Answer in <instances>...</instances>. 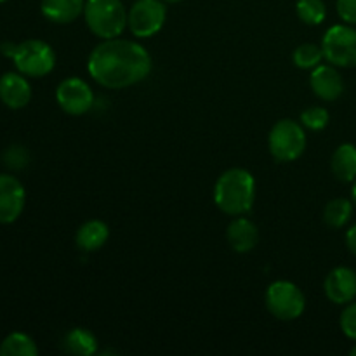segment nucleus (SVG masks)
Wrapping results in <instances>:
<instances>
[{
  "mask_svg": "<svg viewBox=\"0 0 356 356\" xmlns=\"http://www.w3.org/2000/svg\"><path fill=\"white\" fill-rule=\"evenodd\" d=\"M149 52L139 42L110 38L97 44L87 59V72L104 89H127L152 73Z\"/></svg>",
  "mask_w": 356,
  "mask_h": 356,
  "instance_id": "f257e3e1",
  "label": "nucleus"
},
{
  "mask_svg": "<svg viewBox=\"0 0 356 356\" xmlns=\"http://www.w3.org/2000/svg\"><path fill=\"white\" fill-rule=\"evenodd\" d=\"M256 200V179L249 170L233 167L225 170L214 184V204L225 214L245 216Z\"/></svg>",
  "mask_w": 356,
  "mask_h": 356,
  "instance_id": "f03ea898",
  "label": "nucleus"
},
{
  "mask_svg": "<svg viewBox=\"0 0 356 356\" xmlns=\"http://www.w3.org/2000/svg\"><path fill=\"white\" fill-rule=\"evenodd\" d=\"M127 13L124 0H86L83 19L87 28L101 40L117 38L127 28Z\"/></svg>",
  "mask_w": 356,
  "mask_h": 356,
  "instance_id": "7ed1b4c3",
  "label": "nucleus"
},
{
  "mask_svg": "<svg viewBox=\"0 0 356 356\" xmlns=\"http://www.w3.org/2000/svg\"><path fill=\"white\" fill-rule=\"evenodd\" d=\"M306 132L302 124L282 118L271 127L268 136V148L277 162H294L306 149Z\"/></svg>",
  "mask_w": 356,
  "mask_h": 356,
  "instance_id": "20e7f679",
  "label": "nucleus"
},
{
  "mask_svg": "<svg viewBox=\"0 0 356 356\" xmlns=\"http://www.w3.org/2000/svg\"><path fill=\"white\" fill-rule=\"evenodd\" d=\"M14 66L28 79H42L56 66V52L47 42L30 38L16 45L13 58Z\"/></svg>",
  "mask_w": 356,
  "mask_h": 356,
  "instance_id": "39448f33",
  "label": "nucleus"
},
{
  "mask_svg": "<svg viewBox=\"0 0 356 356\" xmlns=\"http://www.w3.org/2000/svg\"><path fill=\"white\" fill-rule=\"evenodd\" d=\"M266 309L282 322L298 320L306 309L305 292L289 280H277L266 289L264 294Z\"/></svg>",
  "mask_w": 356,
  "mask_h": 356,
  "instance_id": "423d86ee",
  "label": "nucleus"
},
{
  "mask_svg": "<svg viewBox=\"0 0 356 356\" xmlns=\"http://www.w3.org/2000/svg\"><path fill=\"white\" fill-rule=\"evenodd\" d=\"M323 58L337 68H356V28L353 24H334L322 38Z\"/></svg>",
  "mask_w": 356,
  "mask_h": 356,
  "instance_id": "0eeeda50",
  "label": "nucleus"
},
{
  "mask_svg": "<svg viewBox=\"0 0 356 356\" xmlns=\"http://www.w3.org/2000/svg\"><path fill=\"white\" fill-rule=\"evenodd\" d=\"M167 19L163 0H134L127 13V26L138 38H149L159 33Z\"/></svg>",
  "mask_w": 356,
  "mask_h": 356,
  "instance_id": "6e6552de",
  "label": "nucleus"
},
{
  "mask_svg": "<svg viewBox=\"0 0 356 356\" xmlns=\"http://www.w3.org/2000/svg\"><path fill=\"white\" fill-rule=\"evenodd\" d=\"M56 101L65 113L79 117L92 110L94 92L86 80L70 76L63 80L56 89Z\"/></svg>",
  "mask_w": 356,
  "mask_h": 356,
  "instance_id": "1a4fd4ad",
  "label": "nucleus"
},
{
  "mask_svg": "<svg viewBox=\"0 0 356 356\" xmlns=\"http://www.w3.org/2000/svg\"><path fill=\"white\" fill-rule=\"evenodd\" d=\"M26 191L16 176L0 174V225H13L23 214Z\"/></svg>",
  "mask_w": 356,
  "mask_h": 356,
  "instance_id": "9d476101",
  "label": "nucleus"
},
{
  "mask_svg": "<svg viewBox=\"0 0 356 356\" xmlns=\"http://www.w3.org/2000/svg\"><path fill=\"white\" fill-rule=\"evenodd\" d=\"M323 292L334 305H350L356 299V271L348 266L334 268L323 282Z\"/></svg>",
  "mask_w": 356,
  "mask_h": 356,
  "instance_id": "9b49d317",
  "label": "nucleus"
},
{
  "mask_svg": "<svg viewBox=\"0 0 356 356\" xmlns=\"http://www.w3.org/2000/svg\"><path fill=\"white\" fill-rule=\"evenodd\" d=\"M309 87L313 94L322 101H336L344 92V80L334 65H318L312 70Z\"/></svg>",
  "mask_w": 356,
  "mask_h": 356,
  "instance_id": "f8f14e48",
  "label": "nucleus"
},
{
  "mask_svg": "<svg viewBox=\"0 0 356 356\" xmlns=\"http://www.w3.org/2000/svg\"><path fill=\"white\" fill-rule=\"evenodd\" d=\"M0 101L10 110H23L31 101L28 76L19 72H7L0 76Z\"/></svg>",
  "mask_w": 356,
  "mask_h": 356,
  "instance_id": "ddd939ff",
  "label": "nucleus"
},
{
  "mask_svg": "<svg viewBox=\"0 0 356 356\" xmlns=\"http://www.w3.org/2000/svg\"><path fill=\"white\" fill-rule=\"evenodd\" d=\"M226 240H228L229 247L235 252H250V250L256 249L257 242H259V229L250 219L243 218V216H236L228 225Z\"/></svg>",
  "mask_w": 356,
  "mask_h": 356,
  "instance_id": "4468645a",
  "label": "nucleus"
},
{
  "mask_svg": "<svg viewBox=\"0 0 356 356\" xmlns=\"http://www.w3.org/2000/svg\"><path fill=\"white\" fill-rule=\"evenodd\" d=\"M86 0H42V16L56 24H70L83 14Z\"/></svg>",
  "mask_w": 356,
  "mask_h": 356,
  "instance_id": "2eb2a0df",
  "label": "nucleus"
},
{
  "mask_svg": "<svg viewBox=\"0 0 356 356\" xmlns=\"http://www.w3.org/2000/svg\"><path fill=\"white\" fill-rule=\"evenodd\" d=\"M110 238V228L101 219H89L83 222L75 235V243L83 252H96Z\"/></svg>",
  "mask_w": 356,
  "mask_h": 356,
  "instance_id": "dca6fc26",
  "label": "nucleus"
},
{
  "mask_svg": "<svg viewBox=\"0 0 356 356\" xmlns=\"http://www.w3.org/2000/svg\"><path fill=\"white\" fill-rule=\"evenodd\" d=\"M330 169L341 183H353L356 179V146L351 143L337 146L330 159Z\"/></svg>",
  "mask_w": 356,
  "mask_h": 356,
  "instance_id": "f3484780",
  "label": "nucleus"
},
{
  "mask_svg": "<svg viewBox=\"0 0 356 356\" xmlns=\"http://www.w3.org/2000/svg\"><path fill=\"white\" fill-rule=\"evenodd\" d=\"M61 348L65 353L75 356H90L97 351V337L90 330L75 327L65 334L61 341Z\"/></svg>",
  "mask_w": 356,
  "mask_h": 356,
  "instance_id": "a211bd4d",
  "label": "nucleus"
},
{
  "mask_svg": "<svg viewBox=\"0 0 356 356\" xmlns=\"http://www.w3.org/2000/svg\"><path fill=\"white\" fill-rule=\"evenodd\" d=\"M353 218V200L334 198L323 209V222L332 229H341Z\"/></svg>",
  "mask_w": 356,
  "mask_h": 356,
  "instance_id": "6ab92c4d",
  "label": "nucleus"
},
{
  "mask_svg": "<svg viewBox=\"0 0 356 356\" xmlns=\"http://www.w3.org/2000/svg\"><path fill=\"white\" fill-rule=\"evenodd\" d=\"M37 343L24 332H13L0 343V356H37Z\"/></svg>",
  "mask_w": 356,
  "mask_h": 356,
  "instance_id": "aec40b11",
  "label": "nucleus"
},
{
  "mask_svg": "<svg viewBox=\"0 0 356 356\" xmlns=\"http://www.w3.org/2000/svg\"><path fill=\"white\" fill-rule=\"evenodd\" d=\"M296 13L298 17L305 24L309 26H318L327 17V6L323 0H298L296 3Z\"/></svg>",
  "mask_w": 356,
  "mask_h": 356,
  "instance_id": "412c9836",
  "label": "nucleus"
},
{
  "mask_svg": "<svg viewBox=\"0 0 356 356\" xmlns=\"http://www.w3.org/2000/svg\"><path fill=\"white\" fill-rule=\"evenodd\" d=\"M323 51L322 45L316 44H301L296 47L294 54H292V61L298 68L301 70H313L323 61Z\"/></svg>",
  "mask_w": 356,
  "mask_h": 356,
  "instance_id": "4be33fe9",
  "label": "nucleus"
},
{
  "mask_svg": "<svg viewBox=\"0 0 356 356\" xmlns=\"http://www.w3.org/2000/svg\"><path fill=\"white\" fill-rule=\"evenodd\" d=\"M329 110L323 106H309L301 113L302 127L308 131H323L329 125Z\"/></svg>",
  "mask_w": 356,
  "mask_h": 356,
  "instance_id": "5701e85b",
  "label": "nucleus"
},
{
  "mask_svg": "<svg viewBox=\"0 0 356 356\" xmlns=\"http://www.w3.org/2000/svg\"><path fill=\"white\" fill-rule=\"evenodd\" d=\"M28 160H30V155H28L24 146L14 145L10 148H7L6 153H3V163L14 170L24 169L28 165Z\"/></svg>",
  "mask_w": 356,
  "mask_h": 356,
  "instance_id": "b1692460",
  "label": "nucleus"
},
{
  "mask_svg": "<svg viewBox=\"0 0 356 356\" xmlns=\"http://www.w3.org/2000/svg\"><path fill=\"white\" fill-rule=\"evenodd\" d=\"M339 325L344 336L356 343V301H351L350 305H346V308L343 309L339 318Z\"/></svg>",
  "mask_w": 356,
  "mask_h": 356,
  "instance_id": "393cba45",
  "label": "nucleus"
},
{
  "mask_svg": "<svg viewBox=\"0 0 356 356\" xmlns=\"http://www.w3.org/2000/svg\"><path fill=\"white\" fill-rule=\"evenodd\" d=\"M336 9L343 23L356 26V0H336Z\"/></svg>",
  "mask_w": 356,
  "mask_h": 356,
  "instance_id": "a878e982",
  "label": "nucleus"
},
{
  "mask_svg": "<svg viewBox=\"0 0 356 356\" xmlns=\"http://www.w3.org/2000/svg\"><path fill=\"white\" fill-rule=\"evenodd\" d=\"M346 247L353 256H356V222L346 232Z\"/></svg>",
  "mask_w": 356,
  "mask_h": 356,
  "instance_id": "bb28decb",
  "label": "nucleus"
},
{
  "mask_svg": "<svg viewBox=\"0 0 356 356\" xmlns=\"http://www.w3.org/2000/svg\"><path fill=\"white\" fill-rule=\"evenodd\" d=\"M351 200L356 205V179L353 181V188H351Z\"/></svg>",
  "mask_w": 356,
  "mask_h": 356,
  "instance_id": "cd10ccee",
  "label": "nucleus"
},
{
  "mask_svg": "<svg viewBox=\"0 0 356 356\" xmlns=\"http://www.w3.org/2000/svg\"><path fill=\"white\" fill-rule=\"evenodd\" d=\"M163 2H165V3H179V2H183V0H163Z\"/></svg>",
  "mask_w": 356,
  "mask_h": 356,
  "instance_id": "c85d7f7f",
  "label": "nucleus"
},
{
  "mask_svg": "<svg viewBox=\"0 0 356 356\" xmlns=\"http://www.w3.org/2000/svg\"><path fill=\"white\" fill-rule=\"evenodd\" d=\"M350 355H351V356H356V344L350 350Z\"/></svg>",
  "mask_w": 356,
  "mask_h": 356,
  "instance_id": "c756f323",
  "label": "nucleus"
},
{
  "mask_svg": "<svg viewBox=\"0 0 356 356\" xmlns=\"http://www.w3.org/2000/svg\"><path fill=\"white\" fill-rule=\"evenodd\" d=\"M3 2H7V0H0V3H3Z\"/></svg>",
  "mask_w": 356,
  "mask_h": 356,
  "instance_id": "7c9ffc66",
  "label": "nucleus"
}]
</instances>
